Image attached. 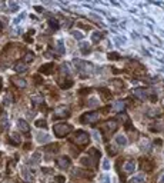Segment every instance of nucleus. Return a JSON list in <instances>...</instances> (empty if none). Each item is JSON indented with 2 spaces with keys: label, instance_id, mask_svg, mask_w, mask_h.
<instances>
[{
  "label": "nucleus",
  "instance_id": "nucleus-9",
  "mask_svg": "<svg viewBox=\"0 0 164 183\" xmlns=\"http://www.w3.org/2000/svg\"><path fill=\"white\" fill-rule=\"evenodd\" d=\"M17 126H19L20 132H23V133H29V132H30V127H29L27 122H26V120H23V119H20V120L17 122Z\"/></svg>",
  "mask_w": 164,
  "mask_h": 183
},
{
  "label": "nucleus",
  "instance_id": "nucleus-31",
  "mask_svg": "<svg viewBox=\"0 0 164 183\" xmlns=\"http://www.w3.org/2000/svg\"><path fill=\"white\" fill-rule=\"evenodd\" d=\"M120 56H119V53H109V59L111 60H116V59H119Z\"/></svg>",
  "mask_w": 164,
  "mask_h": 183
},
{
  "label": "nucleus",
  "instance_id": "nucleus-21",
  "mask_svg": "<svg viewBox=\"0 0 164 183\" xmlns=\"http://www.w3.org/2000/svg\"><path fill=\"white\" fill-rule=\"evenodd\" d=\"M116 143H117V145H120V146H124L127 143V139L126 137H124V136H117V137H116Z\"/></svg>",
  "mask_w": 164,
  "mask_h": 183
},
{
  "label": "nucleus",
  "instance_id": "nucleus-13",
  "mask_svg": "<svg viewBox=\"0 0 164 183\" xmlns=\"http://www.w3.org/2000/svg\"><path fill=\"white\" fill-rule=\"evenodd\" d=\"M10 142L13 143V145H20V142H22V139H20V136L17 135V133H11L10 135Z\"/></svg>",
  "mask_w": 164,
  "mask_h": 183
},
{
  "label": "nucleus",
  "instance_id": "nucleus-19",
  "mask_svg": "<svg viewBox=\"0 0 164 183\" xmlns=\"http://www.w3.org/2000/svg\"><path fill=\"white\" fill-rule=\"evenodd\" d=\"M34 60V54L32 53V52H29V53L24 54V57H23V62L24 63H30V62H33Z\"/></svg>",
  "mask_w": 164,
  "mask_h": 183
},
{
  "label": "nucleus",
  "instance_id": "nucleus-32",
  "mask_svg": "<svg viewBox=\"0 0 164 183\" xmlns=\"http://www.w3.org/2000/svg\"><path fill=\"white\" fill-rule=\"evenodd\" d=\"M5 103H6V104H10V103H11V96H10V95H7V96H6Z\"/></svg>",
  "mask_w": 164,
  "mask_h": 183
},
{
  "label": "nucleus",
  "instance_id": "nucleus-24",
  "mask_svg": "<svg viewBox=\"0 0 164 183\" xmlns=\"http://www.w3.org/2000/svg\"><path fill=\"white\" fill-rule=\"evenodd\" d=\"M93 42L94 43H97V42H100V40H101V39H103V33H100V32H96L93 34Z\"/></svg>",
  "mask_w": 164,
  "mask_h": 183
},
{
  "label": "nucleus",
  "instance_id": "nucleus-22",
  "mask_svg": "<svg viewBox=\"0 0 164 183\" xmlns=\"http://www.w3.org/2000/svg\"><path fill=\"white\" fill-rule=\"evenodd\" d=\"M87 104L90 106V108H98V106H100V103H98V100H97V99H94V97H91V99L88 100Z\"/></svg>",
  "mask_w": 164,
  "mask_h": 183
},
{
  "label": "nucleus",
  "instance_id": "nucleus-37",
  "mask_svg": "<svg viewBox=\"0 0 164 183\" xmlns=\"http://www.w3.org/2000/svg\"><path fill=\"white\" fill-rule=\"evenodd\" d=\"M0 87H2V82H0Z\"/></svg>",
  "mask_w": 164,
  "mask_h": 183
},
{
  "label": "nucleus",
  "instance_id": "nucleus-12",
  "mask_svg": "<svg viewBox=\"0 0 164 183\" xmlns=\"http://www.w3.org/2000/svg\"><path fill=\"white\" fill-rule=\"evenodd\" d=\"M11 80H13V85H16V86L20 87V89L26 87V85H27V83H26V80H24V79H22V77H13Z\"/></svg>",
  "mask_w": 164,
  "mask_h": 183
},
{
  "label": "nucleus",
  "instance_id": "nucleus-2",
  "mask_svg": "<svg viewBox=\"0 0 164 183\" xmlns=\"http://www.w3.org/2000/svg\"><path fill=\"white\" fill-rule=\"evenodd\" d=\"M71 124L69 123H57L54 124V127H53V130H54V135L57 136V137H64V136H67L69 133L71 132Z\"/></svg>",
  "mask_w": 164,
  "mask_h": 183
},
{
  "label": "nucleus",
  "instance_id": "nucleus-4",
  "mask_svg": "<svg viewBox=\"0 0 164 183\" xmlns=\"http://www.w3.org/2000/svg\"><path fill=\"white\" fill-rule=\"evenodd\" d=\"M98 117H100V114L96 113V112H88V113H84L80 117V122L82 123H86V124H91L94 122H97Z\"/></svg>",
  "mask_w": 164,
  "mask_h": 183
},
{
  "label": "nucleus",
  "instance_id": "nucleus-38",
  "mask_svg": "<svg viewBox=\"0 0 164 183\" xmlns=\"http://www.w3.org/2000/svg\"><path fill=\"white\" fill-rule=\"evenodd\" d=\"M0 29H2V23H0Z\"/></svg>",
  "mask_w": 164,
  "mask_h": 183
},
{
  "label": "nucleus",
  "instance_id": "nucleus-35",
  "mask_svg": "<svg viewBox=\"0 0 164 183\" xmlns=\"http://www.w3.org/2000/svg\"><path fill=\"white\" fill-rule=\"evenodd\" d=\"M103 167H104V169H109V162H104V163H103Z\"/></svg>",
  "mask_w": 164,
  "mask_h": 183
},
{
  "label": "nucleus",
  "instance_id": "nucleus-36",
  "mask_svg": "<svg viewBox=\"0 0 164 183\" xmlns=\"http://www.w3.org/2000/svg\"><path fill=\"white\" fill-rule=\"evenodd\" d=\"M160 183H164V175L161 176V179H160Z\"/></svg>",
  "mask_w": 164,
  "mask_h": 183
},
{
  "label": "nucleus",
  "instance_id": "nucleus-3",
  "mask_svg": "<svg viewBox=\"0 0 164 183\" xmlns=\"http://www.w3.org/2000/svg\"><path fill=\"white\" fill-rule=\"evenodd\" d=\"M117 127H119V123H117V120H114V119H110V120H107L103 124V130H104V133H106V136L114 133L116 130H117Z\"/></svg>",
  "mask_w": 164,
  "mask_h": 183
},
{
  "label": "nucleus",
  "instance_id": "nucleus-26",
  "mask_svg": "<svg viewBox=\"0 0 164 183\" xmlns=\"http://www.w3.org/2000/svg\"><path fill=\"white\" fill-rule=\"evenodd\" d=\"M80 49H82V52H83L84 54H87L88 52H90V46H88V43H83Z\"/></svg>",
  "mask_w": 164,
  "mask_h": 183
},
{
  "label": "nucleus",
  "instance_id": "nucleus-34",
  "mask_svg": "<svg viewBox=\"0 0 164 183\" xmlns=\"http://www.w3.org/2000/svg\"><path fill=\"white\" fill-rule=\"evenodd\" d=\"M56 180H57V183H63L64 182V178L63 176H59V178H56Z\"/></svg>",
  "mask_w": 164,
  "mask_h": 183
},
{
  "label": "nucleus",
  "instance_id": "nucleus-10",
  "mask_svg": "<svg viewBox=\"0 0 164 183\" xmlns=\"http://www.w3.org/2000/svg\"><path fill=\"white\" fill-rule=\"evenodd\" d=\"M26 70H27V65L24 62H17L14 65V72L16 73H24Z\"/></svg>",
  "mask_w": 164,
  "mask_h": 183
},
{
  "label": "nucleus",
  "instance_id": "nucleus-14",
  "mask_svg": "<svg viewBox=\"0 0 164 183\" xmlns=\"http://www.w3.org/2000/svg\"><path fill=\"white\" fill-rule=\"evenodd\" d=\"M22 176H23V179H26L27 182H32L33 179V175H30V170L29 169H23V172H22Z\"/></svg>",
  "mask_w": 164,
  "mask_h": 183
},
{
  "label": "nucleus",
  "instance_id": "nucleus-33",
  "mask_svg": "<svg viewBox=\"0 0 164 183\" xmlns=\"http://www.w3.org/2000/svg\"><path fill=\"white\" fill-rule=\"evenodd\" d=\"M109 153H110V155H116V150H114V147H113V146H109Z\"/></svg>",
  "mask_w": 164,
  "mask_h": 183
},
{
  "label": "nucleus",
  "instance_id": "nucleus-1",
  "mask_svg": "<svg viewBox=\"0 0 164 183\" xmlns=\"http://www.w3.org/2000/svg\"><path fill=\"white\" fill-rule=\"evenodd\" d=\"M88 142H90V136H88L87 132L79 130L73 136V143H76L77 146H86L88 145Z\"/></svg>",
  "mask_w": 164,
  "mask_h": 183
},
{
  "label": "nucleus",
  "instance_id": "nucleus-6",
  "mask_svg": "<svg viewBox=\"0 0 164 183\" xmlns=\"http://www.w3.org/2000/svg\"><path fill=\"white\" fill-rule=\"evenodd\" d=\"M70 163L71 160L67 156H60L57 159V166L60 167V169H67V167L70 166Z\"/></svg>",
  "mask_w": 164,
  "mask_h": 183
},
{
  "label": "nucleus",
  "instance_id": "nucleus-30",
  "mask_svg": "<svg viewBox=\"0 0 164 183\" xmlns=\"http://www.w3.org/2000/svg\"><path fill=\"white\" fill-rule=\"evenodd\" d=\"M90 155H91V156H96L98 159V157H100V152L96 150V149H91V150H90Z\"/></svg>",
  "mask_w": 164,
  "mask_h": 183
},
{
  "label": "nucleus",
  "instance_id": "nucleus-28",
  "mask_svg": "<svg viewBox=\"0 0 164 183\" xmlns=\"http://www.w3.org/2000/svg\"><path fill=\"white\" fill-rule=\"evenodd\" d=\"M57 52H59V53H64V46H63V42H57Z\"/></svg>",
  "mask_w": 164,
  "mask_h": 183
},
{
  "label": "nucleus",
  "instance_id": "nucleus-18",
  "mask_svg": "<svg viewBox=\"0 0 164 183\" xmlns=\"http://www.w3.org/2000/svg\"><path fill=\"white\" fill-rule=\"evenodd\" d=\"M49 135H46V133H39L37 135V142L40 143H44V142H49Z\"/></svg>",
  "mask_w": 164,
  "mask_h": 183
},
{
  "label": "nucleus",
  "instance_id": "nucleus-16",
  "mask_svg": "<svg viewBox=\"0 0 164 183\" xmlns=\"http://www.w3.org/2000/svg\"><path fill=\"white\" fill-rule=\"evenodd\" d=\"M82 165L83 166H87V167H91L94 165V162H91V159L90 157H87V156H84V157H82Z\"/></svg>",
  "mask_w": 164,
  "mask_h": 183
},
{
  "label": "nucleus",
  "instance_id": "nucleus-11",
  "mask_svg": "<svg viewBox=\"0 0 164 183\" xmlns=\"http://www.w3.org/2000/svg\"><path fill=\"white\" fill-rule=\"evenodd\" d=\"M134 169H136V165H134V162H126V163H124V173L130 175V173L134 172Z\"/></svg>",
  "mask_w": 164,
  "mask_h": 183
},
{
  "label": "nucleus",
  "instance_id": "nucleus-17",
  "mask_svg": "<svg viewBox=\"0 0 164 183\" xmlns=\"http://www.w3.org/2000/svg\"><path fill=\"white\" fill-rule=\"evenodd\" d=\"M32 102L34 103V104H42V103H43V96H42V95H33Z\"/></svg>",
  "mask_w": 164,
  "mask_h": 183
},
{
  "label": "nucleus",
  "instance_id": "nucleus-5",
  "mask_svg": "<svg viewBox=\"0 0 164 183\" xmlns=\"http://www.w3.org/2000/svg\"><path fill=\"white\" fill-rule=\"evenodd\" d=\"M70 116V109L67 106H60V108L56 109L54 112V117H60V119H67Z\"/></svg>",
  "mask_w": 164,
  "mask_h": 183
},
{
  "label": "nucleus",
  "instance_id": "nucleus-25",
  "mask_svg": "<svg viewBox=\"0 0 164 183\" xmlns=\"http://www.w3.org/2000/svg\"><path fill=\"white\" fill-rule=\"evenodd\" d=\"M71 34H73V36H74L76 39H79V40L84 37V34H83L82 32H79V30H73V32H71Z\"/></svg>",
  "mask_w": 164,
  "mask_h": 183
},
{
  "label": "nucleus",
  "instance_id": "nucleus-29",
  "mask_svg": "<svg viewBox=\"0 0 164 183\" xmlns=\"http://www.w3.org/2000/svg\"><path fill=\"white\" fill-rule=\"evenodd\" d=\"M36 126H37V127H46L47 123H46V120L42 119V120H36Z\"/></svg>",
  "mask_w": 164,
  "mask_h": 183
},
{
  "label": "nucleus",
  "instance_id": "nucleus-20",
  "mask_svg": "<svg viewBox=\"0 0 164 183\" xmlns=\"http://www.w3.org/2000/svg\"><path fill=\"white\" fill-rule=\"evenodd\" d=\"M49 26L53 29V30H57L59 27H60V24L57 23V20L56 19H49Z\"/></svg>",
  "mask_w": 164,
  "mask_h": 183
},
{
  "label": "nucleus",
  "instance_id": "nucleus-7",
  "mask_svg": "<svg viewBox=\"0 0 164 183\" xmlns=\"http://www.w3.org/2000/svg\"><path fill=\"white\" fill-rule=\"evenodd\" d=\"M133 95L136 97H138L140 100H146L147 99V90L146 89H143V87H138V89H134V92H133Z\"/></svg>",
  "mask_w": 164,
  "mask_h": 183
},
{
  "label": "nucleus",
  "instance_id": "nucleus-27",
  "mask_svg": "<svg viewBox=\"0 0 164 183\" xmlns=\"http://www.w3.org/2000/svg\"><path fill=\"white\" fill-rule=\"evenodd\" d=\"M100 93H101V96H103V99H111V95L110 93H107V90H104V89H100Z\"/></svg>",
  "mask_w": 164,
  "mask_h": 183
},
{
  "label": "nucleus",
  "instance_id": "nucleus-15",
  "mask_svg": "<svg viewBox=\"0 0 164 183\" xmlns=\"http://www.w3.org/2000/svg\"><path fill=\"white\" fill-rule=\"evenodd\" d=\"M124 108H126V103H124V102H117V103L113 104V109H114L116 112H123Z\"/></svg>",
  "mask_w": 164,
  "mask_h": 183
},
{
  "label": "nucleus",
  "instance_id": "nucleus-23",
  "mask_svg": "<svg viewBox=\"0 0 164 183\" xmlns=\"http://www.w3.org/2000/svg\"><path fill=\"white\" fill-rule=\"evenodd\" d=\"M128 183H144V176H136V178H133L130 179V182Z\"/></svg>",
  "mask_w": 164,
  "mask_h": 183
},
{
  "label": "nucleus",
  "instance_id": "nucleus-8",
  "mask_svg": "<svg viewBox=\"0 0 164 183\" xmlns=\"http://www.w3.org/2000/svg\"><path fill=\"white\" fill-rule=\"evenodd\" d=\"M54 72V65L53 63H49V65H43L40 67V73H44V75H51Z\"/></svg>",
  "mask_w": 164,
  "mask_h": 183
}]
</instances>
